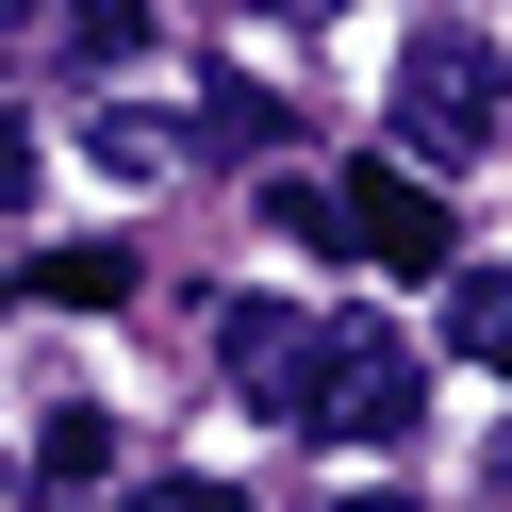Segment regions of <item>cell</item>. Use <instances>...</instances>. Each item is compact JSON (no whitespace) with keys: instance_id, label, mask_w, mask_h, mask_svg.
Wrapping results in <instances>:
<instances>
[{"instance_id":"obj_1","label":"cell","mask_w":512,"mask_h":512,"mask_svg":"<svg viewBox=\"0 0 512 512\" xmlns=\"http://www.w3.org/2000/svg\"><path fill=\"white\" fill-rule=\"evenodd\" d=\"M496 133H512V100H496V50H479L463 17H430V34L397 50V149H413V166H479Z\"/></svg>"},{"instance_id":"obj_2","label":"cell","mask_w":512,"mask_h":512,"mask_svg":"<svg viewBox=\"0 0 512 512\" xmlns=\"http://www.w3.org/2000/svg\"><path fill=\"white\" fill-rule=\"evenodd\" d=\"M413 413H430V364H413V331H380V314H331V347H314V413H298V430H331V446H397Z\"/></svg>"},{"instance_id":"obj_3","label":"cell","mask_w":512,"mask_h":512,"mask_svg":"<svg viewBox=\"0 0 512 512\" xmlns=\"http://www.w3.org/2000/svg\"><path fill=\"white\" fill-rule=\"evenodd\" d=\"M314 347H331V314H298V298H232L215 314V364H232L248 413H314Z\"/></svg>"},{"instance_id":"obj_4","label":"cell","mask_w":512,"mask_h":512,"mask_svg":"<svg viewBox=\"0 0 512 512\" xmlns=\"http://www.w3.org/2000/svg\"><path fill=\"white\" fill-rule=\"evenodd\" d=\"M347 248H364V265H446L430 166H364V182H347Z\"/></svg>"},{"instance_id":"obj_5","label":"cell","mask_w":512,"mask_h":512,"mask_svg":"<svg viewBox=\"0 0 512 512\" xmlns=\"http://www.w3.org/2000/svg\"><path fill=\"white\" fill-rule=\"evenodd\" d=\"M446 347L512 380V265H463V281H446Z\"/></svg>"},{"instance_id":"obj_6","label":"cell","mask_w":512,"mask_h":512,"mask_svg":"<svg viewBox=\"0 0 512 512\" xmlns=\"http://www.w3.org/2000/svg\"><path fill=\"white\" fill-rule=\"evenodd\" d=\"M83 149H100V182H166V166H182V116H149V100H100V133H83Z\"/></svg>"},{"instance_id":"obj_7","label":"cell","mask_w":512,"mask_h":512,"mask_svg":"<svg viewBox=\"0 0 512 512\" xmlns=\"http://www.w3.org/2000/svg\"><path fill=\"white\" fill-rule=\"evenodd\" d=\"M34 463H50V496H83V479L116 463V413H100V397H67V413L34 430Z\"/></svg>"},{"instance_id":"obj_8","label":"cell","mask_w":512,"mask_h":512,"mask_svg":"<svg viewBox=\"0 0 512 512\" xmlns=\"http://www.w3.org/2000/svg\"><path fill=\"white\" fill-rule=\"evenodd\" d=\"M34 298H67V314H116V298H133V248H50V265H34Z\"/></svg>"},{"instance_id":"obj_9","label":"cell","mask_w":512,"mask_h":512,"mask_svg":"<svg viewBox=\"0 0 512 512\" xmlns=\"http://www.w3.org/2000/svg\"><path fill=\"white\" fill-rule=\"evenodd\" d=\"M199 133H215V149H281V100H265V83H215Z\"/></svg>"},{"instance_id":"obj_10","label":"cell","mask_w":512,"mask_h":512,"mask_svg":"<svg viewBox=\"0 0 512 512\" xmlns=\"http://www.w3.org/2000/svg\"><path fill=\"white\" fill-rule=\"evenodd\" d=\"M133 512H248V496H232V479H149Z\"/></svg>"},{"instance_id":"obj_11","label":"cell","mask_w":512,"mask_h":512,"mask_svg":"<svg viewBox=\"0 0 512 512\" xmlns=\"http://www.w3.org/2000/svg\"><path fill=\"white\" fill-rule=\"evenodd\" d=\"M34 199V133H17V116H0V215Z\"/></svg>"},{"instance_id":"obj_12","label":"cell","mask_w":512,"mask_h":512,"mask_svg":"<svg viewBox=\"0 0 512 512\" xmlns=\"http://www.w3.org/2000/svg\"><path fill=\"white\" fill-rule=\"evenodd\" d=\"M265 17H347V0H265Z\"/></svg>"},{"instance_id":"obj_13","label":"cell","mask_w":512,"mask_h":512,"mask_svg":"<svg viewBox=\"0 0 512 512\" xmlns=\"http://www.w3.org/2000/svg\"><path fill=\"white\" fill-rule=\"evenodd\" d=\"M17 17H50V0H0V34H17Z\"/></svg>"},{"instance_id":"obj_14","label":"cell","mask_w":512,"mask_h":512,"mask_svg":"<svg viewBox=\"0 0 512 512\" xmlns=\"http://www.w3.org/2000/svg\"><path fill=\"white\" fill-rule=\"evenodd\" d=\"M496 496H512V430H496Z\"/></svg>"},{"instance_id":"obj_15","label":"cell","mask_w":512,"mask_h":512,"mask_svg":"<svg viewBox=\"0 0 512 512\" xmlns=\"http://www.w3.org/2000/svg\"><path fill=\"white\" fill-rule=\"evenodd\" d=\"M347 512H413V496H347Z\"/></svg>"}]
</instances>
